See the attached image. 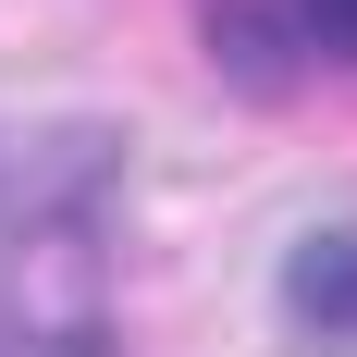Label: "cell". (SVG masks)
<instances>
[{
    "mask_svg": "<svg viewBox=\"0 0 357 357\" xmlns=\"http://www.w3.org/2000/svg\"><path fill=\"white\" fill-rule=\"evenodd\" d=\"M210 37H222V62H247V74H271L284 50L357 62V0H234V13H210Z\"/></svg>",
    "mask_w": 357,
    "mask_h": 357,
    "instance_id": "obj_1",
    "label": "cell"
},
{
    "mask_svg": "<svg viewBox=\"0 0 357 357\" xmlns=\"http://www.w3.org/2000/svg\"><path fill=\"white\" fill-rule=\"evenodd\" d=\"M284 308L321 333V345H357V222H345V234H308V247H296Z\"/></svg>",
    "mask_w": 357,
    "mask_h": 357,
    "instance_id": "obj_2",
    "label": "cell"
}]
</instances>
